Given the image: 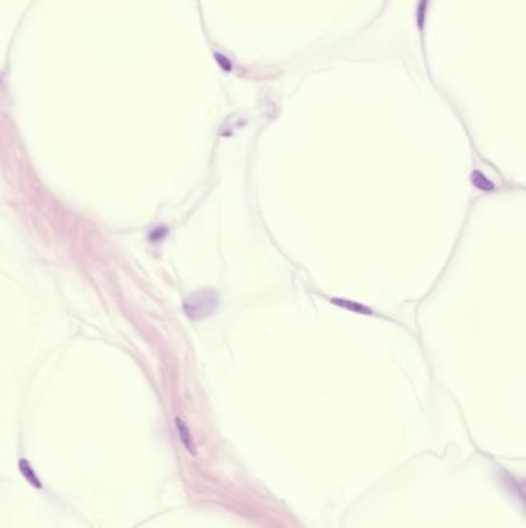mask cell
Here are the masks:
<instances>
[{"label": "cell", "mask_w": 526, "mask_h": 528, "mask_svg": "<svg viewBox=\"0 0 526 528\" xmlns=\"http://www.w3.org/2000/svg\"><path fill=\"white\" fill-rule=\"evenodd\" d=\"M174 423H176V428H178V434H179V438H181V442L184 445V448L193 456L196 457L198 456V451H196V445L193 442V437L190 434V429L187 428L186 422L181 419V417H176L174 419Z\"/></svg>", "instance_id": "obj_2"}, {"label": "cell", "mask_w": 526, "mask_h": 528, "mask_svg": "<svg viewBox=\"0 0 526 528\" xmlns=\"http://www.w3.org/2000/svg\"><path fill=\"white\" fill-rule=\"evenodd\" d=\"M218 306V295L212 289L193 292L184 301V312L192 320L209 317Z\"/></svg>", "instance_id": "obj_1"}, {"label": "cell", "mask_w": 526, "mask_h": 528, "mask_svg": "<svg viewBox=\"0 0 526 528\" xmlns=\"http://www.w3.org/2000/svg\"><path fill=\"white\" fill-rule=\"evenodd\" d=\"M333 303H336V304H341V306H346V307H350V309H355V311H360V312H368V314H371V311H369V309H364V307H361V306H357V304H349L346 300H333Z\"/></svg>", "instance_id": "obj_6"}, {"label": "cell", "mask_w": 526, "mask_h": 528, "mask_svg": "<svg viewBox=\"0 0 526 528\" xmlns=\"http://www.w3.org/2000/svg\"><path fill=\"white\" fill-rule=\"evenodd\" d=\"M472 183L477 189L483 190V192H491L494 190V184L486 178V176L480 171H474L472 173Z\"/></svg>", "instance_id": "obj_4"}, {"label": "cell", "mask_w": 526, "mask_h": 528, "mask_svg": "<svg viewBox=\"0 0 526 528\" xmlns=\"http://www.w3.org/2000/svg\"><path fill=\"white\" fill-rule=\"evenodd\" d=\"M164 226H159V227H156L150 235H148V238L151 239V241H159V239H162L164 238V235H165V229H162Z\"/></svg>", "instance_id": "obj_5"}, {"label": "cell", "mask_w": 526, "mask_h": 528, "mask_svg": "<svg viewBox=\"0 0 526 528\" xmlns=\"http://www.w3.org/2000/svg\"><path fill=\"white\" fill-rule=\"evenodd\" d=\"M19 470H20L24 479H25L30 485H33V487L37 488V490H42V482H40L39 476L36 474L34 468L31 467V464H30L27 459H20V460H19Z\"/></svg>", "instance_id": "obj_3"}]
</instances>
